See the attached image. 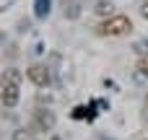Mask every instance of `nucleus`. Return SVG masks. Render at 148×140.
Returning <instances> with one entry per match:
<instances>
[{"label": "nucleus", "instance_id": "1", "mask_svg": "<svg viewBox=\"0 0 148 140\" xmlns=\"http://www.w3.org/2000/svg\"><path fill=\"white\" fill-rule=\"evenodd\" d=\"M130 31H133V21L127 16H112V18H107L99 26V34L101 36H125Z\"/></svg>", "mask_w": 148, "mask_h": 140}, {"label": "nucleus", "instance_id": "2", "mask_svg": "<svg viewBox=\"0 0 148 140\" xmlns=\"http://www.w3.org/2000/svg\"><path fill=\"white\" fill-rule=\"evenodd\" d=\"M26 78H29L34 86H39V88L49 86V70H47L44 65H31V68L26 70Z\"/></svg>", "mask_w": 148, "mask_h": 140}, {"label": "nucleus", "instance_id": "3", "mask_svg": "<svg viewBox=\"0 0 148 140\" xmlns=\"http://www.w3.org/2000/svg\"><path fill=\"white\" fill-rule=\"evenodd\" d=\"M0 101H3L5 107H16V104H18V86H16V81L3 83V88H0Z\"/></svg>", "mask_w": 148, "mask_h": 140}, {"label": "nucleus", "instance_id": "4", "mask_svg": "<svg viewBox=\"0 0 148 140\" xmlns=\"http://www.w3.org/2000/svg\"><path fill=\"white\" fill-rule=\"evenodd\" d=\"M36 125H39L42 130H52V127H55V114H52L49 109H39V112H36Z\"/></svg>", "mask_w": 148, "mask_h": 140}, {"label": "nucleus", "instance_id": "5", "mask_svg": "<svg viewBox=\"0 0 148 140\" xmlns=\"http://www.w3.org/2000/svg\"><path fill=\"white\" fill-rule=\"evenodd\" d=\"M13 140H36V135L31 130H16L13 132Z\"/></svg>", "mask_w": 148, "mask_h": 140}, {"label": "nucleus", "instance_id": "6", "mask_svg": "<svg viewBox=\"0 0 148 140\" xmlns=\"http://www.w3.org/2000/svg\"><path fill=\"white\" fill-rule=\"evenodd\" d=\"M49 13V3L47 0H36V16L42 18V16H47Z\"/></svg>", "mask_w": 148, "mask_h": 140}, {"label": "nucleus", "instance_id": "7", "mask_svg": "<svg viewBox=\"0 0 148 140\" xmlns=\"http://www.w3.org/2000/svg\"><path fill=\"white\" fill-rule=\"evenodd\" d=\"M135 68H138V73H140V75H148V55H143V57L138 60V65H135Z\"/></svg>", "mask_w": 148, "mask_h": 140}, {"label": "nucleus", "instance_id": "8", "mask_svg": "<svg viewBox=\"0 0 148 140\" xmlns=\"http://www.w3.org/2000/svg\"><path fill=\"white\" fill-rule=\"evenodd\" d=\"M96 13H101V16L112 13V3H99V5H96Z\"/></svg>", "mask_w": 148, "mask_h": 140}, {"label": "nucleus", "instance_id": "9", "mask_svg": "<svg viewBox=\"0 0 148 140\" xmlns=\"http://www.w3.org/2000/svg\"><path fill=\"white\" fill-rule=\"evenodd\" d=\"M140 13H143V18H148V3L143 5V8H140Z\"/></svg>", "mask_w": 148, "mask_h": 140}, {"label": "nucleus", "instance_id": "10", "mask_svg": "<svg viewBox=\"0 0 148 140\" xmlns=\"http://www.w3.org/2000/svg\"><path fill=\"white\" fill-rule=\"evenodd\" d=\"M146 109H148V96H146Z\"/></svg>", "mask_w": 148, "mask_h": 140}, {"label": "nucleus", "instance_id": "11", "mask_svg": "<svg viewBox=\"0 0 148 140\" xmlns=\"http://www.w3.org/2000/svg\"><path fill=\"white\" fill-rule=\"evenodd\" d=\"M52 140H62V138H52Z\"/></svg>", "mask_w": 148, "mask_h": 140}, {"label": "nucleus", "instance_id": "12", "mask_svg": "<svg viewBox=\"0 0 148 140\" xmlns=\"http://www.w3.org/2000/svg\"><path fill=\"white\" fill-rule=\"evenodd\" d=\"M143 140H148V138H143Z\"/></svg>", "mask_w": 148, "mask_h": 140}, {"label": "nucleus", "instance_id": "13", "mask_svg": "<svg viewBox=\"0 0 148 140\" xmlns=\"http://www.w3.org/2000/svg\"><path fill=\"white\" fill-rule=\"evenodd\" d=\"M0 88H3V86H0Z\"/></svg>", "mask_w": 148, "mask_h": 140}]
</instances>
